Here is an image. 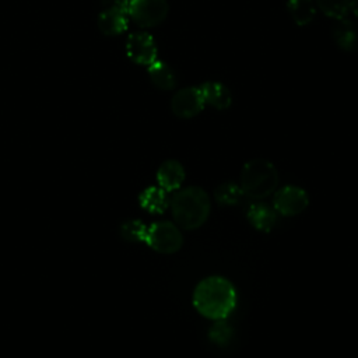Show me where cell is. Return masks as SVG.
<instances>
[{
	"label": "cell",
	"instance_id": "cell-13",
	"mask_svg": "<svg viewBox=\"0 0 358 358\" xmlns=\"http://www.w3.org/2000/svg\"><path fill=\"white\" fill-rule=\"evenodd\" d=\"M201 95L204 98V102L217 108V109H227L231 105L232 96L229 90L217 81H207L201 84L200 87Z\"/></svg>",
	"mask_w": 358,
	"mask_h": 358
},
{
	"label": "cell",
	"instance_id": "cell-15",
	"mask_svg": "<svg viewBox=\"0 0 358 358\" xmlns=\"http://www.w3.org/2000/svg\"><path fill=\"white\" fill-rule=\"evenodd\" d=\"M148 76L155 87L159 90H172L176 85V78L173 70L164 62L155 60L148 66Z\"/></svg>",
	"mask_w": 358,
	"mask_h": 358
},
{
	"label": "cell",
	"instance_id": "cell-7",
	"mask_svg": "<svg viewBox=\"0 0 358 358\" xmlns=\"http://www.w3.org/2000/svg\"><path fill=\"white\" fill-rule=\"evenodd\" d=\"M127 0H115L98 15V27L105 35H119L127 29Z\"/></svg>",
	"mask_w": 358,
	"mask_h": 358
},
{
	"label": "cell",
	"instance_id": "cell-8",
	"mask_svg": "<svg viewBox=\"0 0 358 358\" xmlns=\"http://www.w3.org/2000/svg\"><path fill=\"white\" fill-rule=\"evenodd\" d=\"M126 53L137 64L150 66L157 60V45L154 38L147 32H134L126 41Z\"/></svg>",
	"mask_w": 358,
	"mask_h": 358
},
{
	"label": "cell",
	"instance_id": "cell-12",
	"mask_svg": "<svg viewBox=\"0 0 358 358\" xmlns=\"http://www.w3.org/2000/svg\"><path fill=\"white\" fill-rule=\"evenodd\" d=\"M277 211L271 208L268 204L257 201L249 206L248 208V218L250 224L262 232H268L273 229L277 221Z\"/></svg>",
	"mask_w": 358,
	"mask_h": 358
},
{
	"label": "cell",
	"instance_id": "cell-2",
	"mask_svg": "<svg viewBox=\"0 0 358 358\" xmlns=\"http://www.w3.org/2000/svg\"><path fill=\"white\" fill-rule=\"evenodd\" d=\"M175 224L180 229H196L201 227L210 214L208 194L199 186L179 189L169 200Z\"/></svg>",
	"mask_w": 358,
	"mask_h": 358
},
{
	"label": "cell",
	"instance_id": "cell-20",
	"mask_svg": "<svg viewBox=\"0 0 358 358\" xmlns=\"http://www.w3.org/2000/svg\"><path fill=\"white\" fill-rule=\"evenodd\" d=\"M208 336H210L211 341H214L215 344L225 345L232 338V327L228 326L224 322V319L222 320H217V323L211 327Z\"/></svg>",
	"mask_w": 358,
	"mask_h": 358
},
{
	"label": "cell",
	"instance_id": "cell-11",
	"mask_svg": "<svg viewBox=\"0 0 358 358\" xmlns=\"http://www.w3.org/2000/svg\"><path fill=\"white\" fill-rule=\"evenodd\" d=\"M185 168L176 159H168L157 171V182L165 192L179 190L185 180Z\"/></svg>",
	"mask_w": 358,
	"mask_h": 358
},
{
	"label": "cell",
	"instance_id": "cell-10",
	"mask_svg": "<svg viewBox=\"0 0 358 358\" xmlns=\"http://www.w3.org/2000/svg\"><path fill=\"white\" fill-rule=\"evenodd\" d=\"M331 36L336 45L345 52L358 49V27L347 17L336 20L331 25Z\"/></svg>",
	"mask_w": 358,
	"mask_h": 358
},
{
	"label": "cell",
	"instance_id": "cell-14",
	"mask_svg": "<svg viewBox=\"0 0 358 358\" xmlns=\"http://www.w3.org/2000/svg\"><path fill=\"white\" fill-rule=\"evenodd\" d=\"M140 206L152 214H159L166 210L169 206V199L166 196V192L162 187L151 186L147 187L138 197Z\"/></svg>",
	"mask_w": 358,
	"mask_h": 358
},
{
	"label": "cell",
	"instance_id": "cell-6",
	"mask_svg": "<svg viewBox=\"0 0 358 358\" xmlns=\"http://www.w3.org/2000/svg\"><path fill=\"white\" fill-rule=\"evenodd\" d=\"M309 204L308 193L295 185H287L274 194V210L285 217L301 214Z\"/></svg>",
	"mask_w": 358,
	"mask_h": 358
},
{
	"label": "cell",
	"instance_id": "cell-18",
	"mask_svg": "<svg viewBox=\"0 0 358 358\" xmlns=\"http://www.w3.org/2000/svg\"><path fill=\"white\" fill-rule=\"evenodd\" d=\"M317 7L323 14L340 20L350 13V0H316Z\"/></svg>",
	"mask_w": 358,
	"mask_h": 358
},
{
	"label": "cell",
	"instance_id": "cell-19",
	"mask_svg": "<svg viewBox=\"0 0 358 358\" xmlns=\"http://www.w3.org/2000/svg\"><path fill=\"white\" fill-rule=\"evenodd\" d=\"M120 235L127 242H145L147 227L138 220H127L120 225Z\"/></svg>",
	"mask_w": 358,
	"mask_h": 358
},
{
	"label": "cell",
	"instance_id": "cell-17",
	"mask_svg": "<svg viewBox=\"0 0 358 358\" xmlns=\"http://www.w3.org/2000/svg\"><path fill=\"white\" fill-rule=\"evenodd\" d=\"M214 196L215 200L222 206H235L241 201L243 192L238 183L224 182L215 187Z\"/></svg>",
	"mask_w": 358,
	"mask_h": 358
},
{
	"label": "cell",
	"instance_id": "cell-16",
	"mask_svg": "<svg viewBox=\"0 0 358 358\" xmlns=\"http://www.w3.org/2000/svg\"><path fill=\"white\" fill-rule=\"evenodd\" d=\"M287 10L298 25L309 24L316 14V8L312 0H288Z\"/></svg>",
	"mask_w": 358,
	"mask_h": 358
},
{
	"label": "cell",
	"instance_id": "cell-3",
	"mask_svg": "<svg viewBox=\"0 0 358 358\" xmlns=\"http://www.w3.org/2000/svg\"><path fill=\"white\" fill-rule=\"evenodd\" d=\"M278 185V172L275 166L263 158L248 161L241 172L239 186L245 196L262 200L270 196Z\"/></svg>",
	"mask_w": 358,
	"mask_h": 358
},
{
	"label": "cell",
	"instance_id": "cell-21",
	"mask_svg": "<svg viewBox=\"0 0 358 358\" xmlns=\"http://www.w3.org/2000/svg\"><path fill=\"white\" fill-rule=\"evenodd\" d=\"M350 11H352V14L358 17V0H350Z\"/></svg>",
	"mask_w": 358,
	"mask_h": 358
},
{
	"label": "cell",
	"instance_id": "cell-4",
	"mask_svg": "<svg viewBox=\"0 0 358 358\" xmlns=\"http://www.w3.org/2000/svg\"><path fill=\"white\" fill-rule=\"evenodd\" d=\"M145 243L159 253H175L182 248L180 228L171 221H157L147 227Z\"/></svg>",
	"mask_w": 358,
	"mask_h": 358
},
{
	"label": "cell",
	"instance_id": "cell-9",
	"mask_svg": "<svg viewBox=\"0 0 358 358\" xmlns=\"http://www.w3.org/2000/svg\"><path fill=\"white\" fill-rule=\"evenodd\" d=\"M204 98L201 95L200 88L196 87H187L183 90H179L171 102L172 112L182 119H189L200 113L204 108Z\"/></svg>",
	"mask_w": 358,
	"mask_h": 358
},
{
	"label": "cell",
	"instance_id": "cell-1",
	"mask_svg": "<svg viewBox=\"0 0 358 358\" xmlns=\"http://www.w3.org/2000/svg\"><path fill=\"white\" fill-rule=\"evenodd\" d=\"M196 310L207 319H227L236 305V291L229 280L221 275L203 278L193 291Z\"/></svg>",
	"mask_w": 358,
	"mask_h": 358
},
{
	"label": "cell",
	"instance_id": "cell-5",
	"mask_svg": "<svg viewBox=\"0 0 358 358\" xmlns=\"http://www.w3.org/2000/svg\"><path fill=\"white\" fill-rule=\"evenodd\" d=\"M127 13L137 25L150 28L165 20L168 3L166 0H127Z\"/></svg>",
	"mask_w": 358,
	"mask_h": 358
}]
</instances>
